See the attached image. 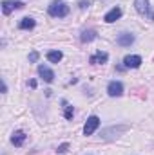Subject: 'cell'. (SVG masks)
<instances>
[{
  "label": "cell",
  "mask_w": 154,
  "mask_h": 155,
  "mask_svg": "<svg viewBox=\"0 0 154 155\" xmlns=\"http://www.w3.org/2000/svg\"><path fill=\"white\" fill-rule=\"evenodd\" d=\"M47 13L51 16H54V18H64V16L69 15V5L65 2H62V0H53L51 5L47 7Z\"/></svg>",
  "instance_id": "1"
},
{
  "label": "cell",
  "mask_w": 154,
  "mask_h": 155,
  "mask_svg": "<svg viewBox=\"0 0 154 155\" xmlns=\"http://www.w3.org/2000/svg\"><path fill=\"white\" fill-rule=\"evenodd\" d=\"M134 7H136V11H138L140 15H143V16H151V20L154 22V13L151 11V4H149V0H134Z\"/></svg>",
  "instance_id": "2"
},
{
  "label": "cell",
  "mask_w": 154,
  "mask_h": 155,
  "mask_svg": "<svg viewBox=\"0 0 154 155\" xmlns=\"http://www.w3.org/2000/svg\"><path fill=\"white\" fill-rule=\"evenodd\" d=\"M98 126H100V117L98 116L87 117V121H85V124H83V134H85V135H93V134L98 130Z\"/></svg>",
  "instance_id": "3"
},
{
  "label": "cell",
  "mask_w": 154,
  "mask_h": 155,
  "mask_svg": "<svg viewBox=\"0 0 154 155\" xmlns=\"http://www.w3.org/2000/svg\"><path fill=\"white\" fill-rule=\"evenodd\" d=\"M22 7H24V2L22 0H4L2 2V13L4 15H11V11L22 9Z\"/></svg>",
  "instance_id": "4"
},
{
  "label": "cell",
  "mask_w": 154,
  "mask_h": 155,
  "mask_svg": "<svg viewBox=\"0 0 154 155\" xmlns=\"http://www.w3.org/2000/svg\"><path fill=\"white\" fill-rule=\"evenodd\" d=\"M123 65H125L127 69H138V67L142 65V58H140L138 54H127V56L123 58Z\"/></svg>",
  "instance_id": "5"
},
{
  "label": "cell",
  "mask_w": 154,
  "mask_h": 155,
  "mask_svg": "<svg viewBox=\"0 0 154 155\" xmlns=\"http://www.w3.org/2000/svg\"><path fill=\"white\" fill-rule=\"evenodd\" d=\"M107 94H109L111 97H120V96L123 94V85H121L120 81H111V83L107 85Z\"/></svg>",
  "instance_id": "6"
},
{
  "label": "cell",
  "mask_w": 154,
  "mask_h": 155,
  "mask_svg": "<svg viewBox=\"0 0 154 155\" xmlns=\"http://www.w3.org/2000/svg\"><path fill=\"white\" fill-rule=\"evenodd\" d=\"M107 60H109V54L107 52H102V51H96L91 58H89V61L93 63V65H100V63H107Z\"/></svg>",
  "instance_id": "7"
},
{
  "label": "cell",
  "mask_w": 154,
  "mask_h": 155,
  "mask_svg": "<svg viewBox=\"0 0 154 155\" xmlns=\"http://www.w3.org/2000/svg\"><path fill=\"white\" fill-rule=\"evenodd\" d=\"M38 74L44 78V81H47V83H53V79H54V72H53L49 67H45V65H38Z\"/></svg>",
  "instance_id": "8"
},
{
  "label": "cell",
  "mask_w": 154,
  "mask_h": 155,
  "mask_svg": "<svg viewBox=\"0 0 154 155\" xmlns=\"http://www.w3.org/2000/svg\"><path fill=\"white\" fill-rule=\"evenodd\" d=\"M116 41H118V45H121V47H129L131 43H134V35H131V33H121Z\"/></svg>",
  "instance_id": "9"
},
{
  "label": "cell",
  "mask_w": 154,
  "mask_h": 155,
  "mask_svg": "<svg viewBox=\"0 0 154 155\" xmlns=\"http://www.w3.org/2000/svg\"><path fill=\"white\" fill-rule=\"evenodd\" d=\"M120 16H121V9H120V7H113V9L103 16V20H105L107 24H113V22H116Z\"/></svg>",
  "instance_id": "10"
},
{
  "label": "cell",
  "mask_w": 154,
  "mask_h": 155,
  "mask_svg": "<svg viewBox=\"0 0 154 155\" xmlns=\"http://www.w3.org/2000/svg\"><path fill=\"white\" fill-rule=\"evenodd\" d=\"M26 132H22V130H18V132H15L13 134V137H11V143L15 144V146H22L24 144V141H26Z\"/></svg>",
  "instance_id": "11"
},
{
  "label": "cell",
  "mask_w": 154,
  "mask_h": 155,
  "mask_svg": "<svg viewBox=\"0 0 154 155\" xmlns=\"http://www.w3.org/2000/svg\"><path fill=\"white\" fill-rule=\"evenodd\" d=\"M37 25V22L33 20V18H29V16H26V18H22L20 22H18V29H22V31H26V29H33Z\"/></svg>",
  "instance_id": "12"
},
{
  "label": "cell",
  "mask_w": 154,
  "mask_h": 155,
  "mask_svg": "<svg viewBox=\"0 0 154 155\" xmlns=\"http://www.w3.org/2000/svg\"><path fill=\"white\" fill-rule=\"evenodd\" d=\"M80 40H82L83 43H89V41H93V40H96V31H94V29H89V31H83V33L80 35Z\"/></svg>",
  "instance_id": "13"
},
{
  "label": "cell",
  "mask_w": 154,
  "mask_h": 155,
  "mask_svg": "<svg viewBox=\"0 0 154 155\" xmlns=\"http://www.w3.org/2000/svg\"><path fill=\"white\" fill-rule=\"evenodd\" d=\"M62 58H64V54H62L60 51H49V52H47V60H49L51 63H58Z\"/></svg>",
  "instance_id": "14"
},
{
  "label": "cell",
  "mask_w": 154,
  "mask_h": 155,
  "mask_svg": "<svg viewBox=\"0 0 154 155\" xmlns=\"http://www.w3.org/2000/svg\"><path fill=\"white\" fill-rule=\"evenodd\" d=\"M73 116H75L73 107H65V119H73Z\"/></svg>",
  "instance_id": "15"
},
{
  "label": "cell",
  "mask_w": 154,
  "mask_h": 155,
  "mask_svg": "<svg viewBox=\"0 0 154 155\" xmlns=\"http://www.w3.org/2000/svg\"><path fill=\"white\" fill-rule=\"evenodd\" d=\"M67 148H69V144H67V143H64V144H60V146H58V150H56V152H58V153H65V152H67Z\"/></svg>",
  "instance_id": "16"
},
{
  "label": "cell",
  "mask_w": 154,
  "mask_h": 155,
  "mask_svg": "<svg viewBox=\"0 0 154 155\" xmlns=\"http://www.w3.org/2000/svg\"><path fill=\"white\" fill-rule=\"evenodd\" d=\"M29 61H33V63L38 61V52H37V51H33V52L29 54Z\"/></svg>",
  "instance_id": "17"
},
{
  "label": "cell",
  "mask_w": 154,
  "mask_h": 155,
  "mask_svg": "<svg viewBox=\"0 0 154 155\" xmlns=\"http://www.w3.org/2000/svg\"><path fill=\"white\" fill-rule=\"evenodd\" d=\"M89 5H91L89 0H82V2H80V9H85V7H89Z\"/></svg>",
  "instance_id": "18"
}]
</instances>
